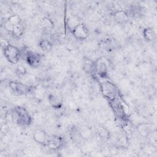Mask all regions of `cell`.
<instances>
[{
	"label": "cell",
	"instance_id": "6da1fadb",
	"mask_svg": "<svg viewBox=\"0 0 157 157\" xmlns=\"http://www.w3.org/2000/svg\"><path fill=\"white\" fill-rule=\"evenodd\" d=\"M13 117L17 123L20 125H29L31 122V118L28 112L23 107H17L13 112Z\"/></svg>",
	"mask_w": 157,
	"mask_h": 157
},
{
	"label": "cell",
	"instance_id": "7a4b0ae2",
	"mask_svg": "<svg viewBox=\"0 0 157 157\" xmlns=\"http://www.w3.org/2000/svg\"><path fill=\"white\" fill-rule=\"evenodd\" d=\"M4 53L6 59L12 64H17L20 58V50L11 44H8L4 47Z\"/></svg>",
	"mask_w": 157,
	"mask_h": 157
},
{
	"label": "cell",
	"instance_id": "3957f363",
	"mask_svg": "<svg viewBox=\"0 0 157 157\" xmlns=\"http://www.w3.org/2000/svg\"><path fill=\"white\" fill-rule=\"evenodd\" d=\"M102 91L103 94L110 100L115 98L117 95V88L112 83L108 81L102 83Z\"/></svg>",
	"mask_w": 157,
	"mask_h": 157
},
{
	"label": "cell",
	"instance_id": "277c9868",
	"mask_svg": "<svg viewBox=\"0 0 157 157\" xmlns=\"http://www.w3.org/2000/svg\"><path fill=\"white\" fill-rule=\"evenodd\" d=\"M74 36L78 39H85L88 36V29L85 25L80 23L72 31Z\"/></svg>",
	"mask_w": 157,
	"mask_h": 157
},
{
	"label": "cell",
	"instance_id": "5b68a950",
	"mask_svg": "<svg viewBox=\"0 0 157 157\" xmlns=\"http://www.w3.org/2000/svg\"><path fill=\"white\" fill-rule=\"evenodd\" d=\"M34 139L37 143L47 145L50 140V136L43 130H37L34 134Z\"/></svg>",
	"mask_w": 157,
	"mask_h": 157
},
{
	"label": "cell",
	"instance_id": "8992f818",
	"mask_svg": "<svg viewBox=\"0 0 157 157\" xmlns=\"http://www.w3.org/2000/svg\"><path fill=\"white\" fill-rule=\"evenodd\" d=\"M25 59L30 66L34 67H36L39 65L40 58L38 53L28 51L26 55Z\"/></svg>",
	"mask_w": 157,
	"mask_h": 157
},
{
	"label": "cell",
	"instance_id": "52a82bcc",
	"mask_svg": "<svg viewBox=\"0 0 157 157\" xmlns=\"http://www.w3.org/2000/svg\"><path fill=\"white\" fill-rule=\"evenodd\" d=\"M9 86L13 92L15 93H18V94H23L29 91V88L26 85L15 82H10L9 83Z\"/></svg>",
	"mask_w": 157,
	"mask_h": 157
},
{
	"label": "cell",
	"instance_id": "ba28073f",
	"mask_svg": "<svg viewBox=\"0 0 157 157\" xmlns=\"http://www.w3.org/2000/svg\"><path fill=\"white\" fill-rule=\"evenodd\" d=\"M96 72L101 77H104L107 73V67L105 63L101 59H99L96 62Z\"/></svg>",
	"mask_w": 157,
	"mask_h": 157
},
{
	"label": "cell",
	"instance_id": "9c48e42d",
	"mask_svg": "<svg viewBox=\"0 0 157 157\" xmlns=\"http://www.w3.org/2000/svg\"><path fill=\"white\" fill-rule=\"evenodd\" d=\"M71 138L75 144H80L83 140V137L77 128H73L71 131Z\"/></svg>",
	"mask_w": 157,
	"mask_h": 157
},
{
	"label": "cell",
	"instance_id": "30bf717a",
	"mask_svg": "<svg viewBox=\"0 0 157 157\" xmlns=\"http://www.w3.org/2000/svg\"><path fill=\"white\" fill-rule=\"evenodd\" d=\"M113 17L115 20L118 23H123L126 22L128 18L127 13L123 10L117 11L114 13Z\"/></svg>",
	"mask_w": 157,
	"mask_h": 157
},
{
	"label": "cell",
	"instance_id": "8fae6325",
	"mask_svg": "<svg viewBox=\"0 0 157 157\" xmlns=\"http://www.w3.org/2000/svg\"><path fill=\"white\" fill-rule=\"evenodd\" d=\"M83 68L85 70V71L88 74H92L93 72H96L95 62H93L89 59H86L84 62Z\"/></svg>",
	"mask_w": 157,
	"mask_h": 157
},
{
	"label": "cell",
	"instance_id": "7c38bea8",
	"mask_svg": "<svg viewBox=\"0 0 157 157\" xmlns=\"http://www.w3.org/2000/svg\"><path fill=\"white\" fill-rule=\"evenodd\" d=\"M81 23L79 20V18L76 17H70L67 20V26L72 32L74 31V29Z\"/></svg>",
	"mask_w": 157,
	"mask_h": 157
},
{
	"label": "cell",
	"instance_id": "4fadbf2b",
	"mask_svg": "<svg viewBox=\"0 0 157 157\" xmlns=\"http://www.w3.org/2000/svg\"><path fill=\"white\" fill-rule=\"evenodd\" d=\"M62 143L61 139L59 137H50V140L48 144V146L52 148H58Z\"/></svg>",
	"mask_w": 157,
	"mask_h": 157
},
{
	"label": "cell",
	"instance_id": "5bb4252c",
	"mask_svg": "<svg viewBox=\"0 0 157 157\" xmlns=\"http://www.w3.org/2000/svg\"><path fill=\"white\" fill-rule=\"evenodd\" d=\"M143 34L144 38L148 41H152L155 38V33L154 30L151 28H145L143 31Z\"/></svg>",
	"mask_w": 157,
	"mask_h": 157
},
{
	"label": "cell",
	"instance_id": "9a60e30c",
	"mask_svg": "<svg viewBox=\"0 0 157 157\" xmlns=\"http://www.w3.org/2000/svg\"><path fill=\"white\" fill-rule=\"evenodd\" d=\"M11 25H12V26L14 28L16 25L21 23V20L20 18L19 17L18 15H14L11 16L10 17H9L8 18V20H7Z\"/></svg>",
	"mask_w": 157,
	"mask_h": 157
},
{
	"label": "cell",
	"instance_id": "2e32d148",
	"mask_svg": "<svg viewBox=\"0 0 157 157\" xmlns=\"http://www.w3.org/2000/svg\"><path fill=\"white\" fill-rule=\"evenodd\" d=\"M39 45H40V48H42V50L44 51H48L52 47L51 43L47 40H41L40 42Z\"/></svg>",
	"mask_w": 157,
	"mask_h": 157
},
{
	"label": "cell",
	"instance_id": "e0dca14e",
	"mask_svg": "<svg viewBox=\"0 0 157 157\" xmlns=\"http://www.w3.org/2000/svg\"><path fill=\"white\" fill-rule=\"evenodd\" d=\"M23 31H24L23 26L21 23H20V24L16 25L13 28V30L12 33L13 34L16 35V36H20L21 34H22Z\"/></svg>",
	"mask_w": 157,
	"mask_h": 157
},
{
	"label": "cell",
	"instance_id": "ac0fdd59",
	"mask_svg": "<svg viewBox=\"0 0 157 157\" xmlns=\"http://www.w3.org/2000/svg\"><path fill=\"white\" fill-rule=\"evenodd\" d=\"M99 135L101 137V138H102L103 139H106L109 138V133L108 131L106 130L105 129H104L103 128H101L99 130Z\"/></svg>",
	"mask_w": 157,
	"mask_h": 157
}]
</instances>
